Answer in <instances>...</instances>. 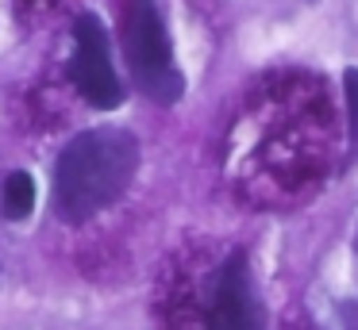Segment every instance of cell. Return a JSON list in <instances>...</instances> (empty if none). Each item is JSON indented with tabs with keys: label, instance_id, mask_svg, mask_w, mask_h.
<instances>
[{
	"label": "cell",
	"instance_id": "obj_5",
	"mask_svg": "<svg viewBox=\"0 0 358 330\" xmlns=\"http://www.w3.org/2000/svg\"><path fill=\"white\" fill-rule=\"evenodd\" d=\"M0 211L8 215L12 223L27 219L35 211V177L16 169V173L4 181V196H0Z\"/></svg>",
	"mask_w": 358,
	"mask_h": 330
},
{
	"label": "cell",
	"instance_id": "obj_2",
	"mask_svg": "<svg viewBox=\"0 0 358 330\" xmlns=\"http://www.w3.org/2000/svg\"><path fill=\"white\" fill-rule=\"evenodd\" d=\"M120 43H124V58L135 89L155 104H178L185 92V77L173 61V46L155 0H124L120 4Z\"/></svg>",
	"mask_w": 358,
	"mask_h": 330
},
{
	"label": "cell",
	"instance_id": "obj_1",
	"mask_svg": "<svg viewBox=\"0 0 358 330\" xmlns=\"http://www.w3.org/2000/svg\"><path fill=\"white\" fill-rule=\"evenodd\" d=\"M139 169V142L124 127H93L66 142L55 165V215L85 223L127 192Z\"/></svg>",
	"mask_w": 358,
	"mask_h": 330
},
{
	"label": "cell",
	"instance_id": "obj_4",
	"mask_svg": "<svg viewBox=\"0 0 358 330\" xmlns=\"http://www.w3.org/2000/svg\"><path fill=\"white\" fill-rule=\"evenodd\" d=\"M258 322H262V315H258V296H255V284H250L247 253L235 250L216 276L208 330H258Z\"/></svg>",
	"mask_w": 358,
	"mask_h": 330
},
{
	"label": "cell",
	"instance_id": "obj_6",
	"mask_svg": "<svg viewBox=\"0 0 358 330\" xmlns=\"http://www.w3.org/2000/svg\"><path fill=\"white\" fill-rule=\"evenodd\" d=\"M343 92H347V127H350V153L358 150V69H343Z\"/></svg>",
	"mask_w": 358,
	"mask_h": 330
},
{
	"label": "cell",
	"instance_id": "obj_3",
	"mask_svg": "<svg viewBox=\"0 0 358 330\" xmlns=\"http://www.w3.org/2000/svg\"><path fill=\"white\" fill-rule=\"evenodd\" d=\"M70 77L85 104L112 112L124 104V84H120L116 69H112V50H108V31L93 12H81L73 20V61Z\"/></svg>",
	"mask_w": 358,
	"mask_h": 330
}]
</instances>
